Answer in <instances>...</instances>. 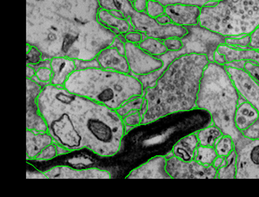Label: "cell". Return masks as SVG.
Instances as JSON below:
<instances>
[{"label": "cell", "mask_w": 259, "mask_h": 197, "mask_svg": "<svg viewBox=\"0 0 259 197\" xmlns=\"http://www.w3.org/2000/svg\"><path fill=\"white\" fill-rule=\"evenodd\" d=\"M123 36L126 42L138 44V45L144 40V38L145 37V34H143L142 32H140V31H137L134 28H133L126 33L123 34Z\"/></svg>", "instance_id": "cell-38"}, {"label": "cell", "mask_w": 259, "mask_h": 197, "mask_svg": "<svg viewBox=\"0 0 259 197\" xmlns=\"http://www.w3.org/2000/svg\"><path fill=\"white\" fill-rule=\"evenodd\" d=\"M75 65H76V71H81V70H87L91 68H100L99 62L97 59H76L75 60Z\"/></svg>", "instance_id": "cell-37"}, {"label": "cell", "mask_w": 259, "mask_h": 197, "mask_svg": "<svg viewBox=\"0 0 259 197\" xmlns=\"http://www.w3.org/2000/svg\"><path fill=\"white\" fill-rule=\"evenodd\" d=\"M225 58L226 65L237 61L252 62L259 65V51L251 48H238L229 46L227 44H221L217 49Z\"/></svg>", "instance_id": "cell-19"}, {"label": "cell", "mask_w": 259, "mask_h": 197, "mask_svg": "<svg viewBox=\"0 0 259 197\" xmlns=\"http://www.w3.org/2000/svg\"><path fill=\"white\" fill-rule=\"evenodd\" d=\"M148 5V0H135L133 4V9L139 13H145Z\"/></svg>", "instance_id": "cell-42"}, {"label": "cell", "mask_w": 259, "mask_h": 197, "mask_svg": "<svg viewBox=\"0 0 259 197\" xmlns=\"http://www.w3.org/2000/svg\"><path fill=\"white\" fill-rule=\"evenodd\" d=\"M218 157H219V155L217 153L216 150L214 147H207V146L199 145L195 160H197L203 164L213 165L214 161L216 160Z\"/></svg>", "instance_id": "cell-29"}, {"label": "cell", "mask_w": 259, "mask_h": 197, "mask_svg": "<svg viewBox=\"0 0 259 197\" xmlns=\"http://www.w3.org/2000/svg\"><path fill=\"white\" fill-rule=\"evenodd\" d=\"M145 13L151 18L156 19L159 16L165 13V6L157 0H148V5Z\"/></svg>", "instance_id": "cell-34"}, {"label": "cell", "mask_w": 259, "mask_h": 197, "mask_svg": "<svg viewBox=\"0 0 259 197\" xmlns=\"http://www.w3.org/2000/svg\"><path fill=\"white\" fill-rule=\"evenodd\" d=\"M96 59L99 62L100 68L126 74L131 73L125 55L111 45L102 50Z\"/></svg>", "instance_id": "cell-16"}, {"label": "cell", "mask_w": 259, "mask_h": 197, "mask_svg": "<svg viewBox=\"0 0 259 197\" xmlns=\"http://www.w3.org/2000/svg\"><path fill=\"white\" fill-rule=\"evenodd\" d=\"M34 68L36 69V76L32 79L39 83L42 87L51 84L53 79L51 59H45L40 65Z\"/></svg>", "instance_id": "cell-25"}, {"label": "cell", "mask_w": 259, "mask_h": 197, "mask_svg": "<svg viewBox=\"0 0 259 197\" xmlns=\"http://www.w3.org/2000/svg\"><path fill=\"white\" fill-rule=\"evenodd\" d=\"M199 25L225 37L250 35L259 26V0H221L202 7Z\"/></svg>", "instance_id": "cell-6"}, {"label": "cell", "mask_w": 259, "mask_h": 197, "mask_svg": "<svg viewBox=\"0 0 259 197\" xmlns=\"http://www.w3.org/2000/svg\"><path fill=\"white\" fill-rule=\"evenodd\" d=\"M99 18L103 25H105L117 35L124 34L133 28L128 19L117 17L108 10L103 8L99 10Z\"/></svg>", "instance_id": "cell-22"}, {"label": "cell", "mask_w": 259, "mask_h": 197, "mask_svg": "<svg viewBox=\"0 0 259 197\" xmlns=\"http://www.w3.org/2000/svg\"><path fill=\"white\" fill-rule=\"evenodd\" d=\"M156 21H157L159 25H169L173 24L170 17L167 15L166 13H164L163 15L159 16L158 18L156 19Z\"/></svg>", "instance_id": "cell-45"}, {"label": "cell", "mask_w": 259, "mask_h": 197, "mask_svg": "<svg viewBox=\"0 0 259 197\" xmlns=\"http://www.w3.org/2000/svg\"><path fill=\"white\" fill-rule=\"evenodd\" d=\"M129 21L135 30L142 32L145 36L162 40L170 37L183 38L188 32L187 26H181L175 24L159 25L156 19L150 17L147 13H139L135 10L130 15Z\"/></svg>", "instance_id": "cell-9"}, {"label": "cell", "mask_w": 259, "mask_h": 197, "mask_svg": "<svg viewBox=\"0 0 259 197\" xmlns=\"http://www.w3.org/2000/svg\"><path fill=\"white\" fill-rule=\"evenodd\" d=\"M241 133L243 136L248 138L259 139V118Z\"/></svg>", "instance_id": "cell-40"}, {"label": "cell", "mask_w": 259, "mask_h": 197, "mask_svg": "<svg viewBox=\"0 0 259 197\" xmlns=\"http://www.w3.org/2000/svg\"><path fill=\"white\" fill-rule=\"evenodd\" d=\"M26 65H31L32 67H37L41 63L47 59L44 57L43 54L39 50L31 44L26 43Z\"/></svg>", "instance_id": "cell-31"}, {"label": "cell", "mask_w": 259, "mask_h": 197, "mask_svg": "<svg viewBox=\"0 0 259 197\" xmlns=\"http://www.w3.org/2000/svg\"><path fill=\"white\" fill-rule=\"evenodd\" d=\"M53 70V79L51 84L56 86H65L69 77L76 71L74 59L68 58H53L51 59Z\"/></svg>", "instance_id": "cell-18"}, {"label": "cell", "mask_w": 259, "mask_h": 197, "mask_svg": "<svg viewBox=\"0 0 259 197\" xmlns=\"http://www.w3.org/2000/svg\"><path fill=\"white\" fill-rule=\"evenodd\" d=\"M165 13L175 25L181 26L199 25L201 7L192 5L174 4L165 7Z\"/></svg>", "instance_id": "cell-15"}, {"label": "cell", "mask_w": 259, "mask_h": 197, "mask_svg": "<svg viewBox=\"0 0 259 197\" xmlns=\"http://www.w3.org/2000/svg\"><path fill=\"white\" fill-rule=\"evenodd\" d=\"M129 1H130V3L132 4V5H133V2H134V1H135V0H129Z\"/></svg>", "instance_id": "cell-48"}, {"label": "cell", "mask_w": 259, "mask_h": 197, "mask_svg": "<svg viewBox=\"0 0 259 197\" xmlns=\"http://www.w3.org/2000/svg\"><path fill=\"white\" fill-rule=\"evenodd\" d=\"M241 97L226 66L209 62L201 78L196 108L207 111L213 124L232 136L234 142L242 135L235 124Z\"/></svg>", "instance_id": "cell-5"}, {"label": "cell", "mask_w": 259, "mask_h": 197, "mask_svg": "<svg viewBox=\"0 0 259 197\" xmlns=\"http://www.w3.org/2000/svg\"><path fill=\"white\" fill-rule=\"evenodd\" d=\"M259 118V112L254 105L241 97L235 114V124L242 132Z\"/></svg>", "instance_id": "cell-21"}, {"label": "cell", "mask_w": 259, "mask_h": 197, "mask_svg": "<svg viewBox=\"0 0 259 197\" xmlns=\"http://www.w3.org/2000/svg\"><path fill=\"white\" fill-rule=\"evenodd\" d=\"M139 45L146 53H148L151 55L156 56V57L164 55L169 52L167 50L166 46L164 45V40L155 38V37L145 36L144 40L139 43Z\"/></svg>", "instance_id": "cell-24"}, {"label": "cell", "mask_w": 259, "mask_h": 197, "mask_svg": "<svg viewBox=\"0 0 259 197\" xmlns=\"http://www.w3.org/2000/svg\"><path fill=\"white\" fill-rule=\"evenodd\" d=\"M98 0H26V43L47 59H93L116 33L99 20Z\"/></svg>", "instance_id": "cell-1"}, {"label": "cell", "mask_w": 259, "mask_h": 197, "mask_svg": "<svg viewBox=\"0 0 259 197\" xmlns=\"http://www.w3.org/2000/svg\"><path fill=\"white\" fill-rule=\"evenodd\" d=\"M188 32L183 37L184 48L179 53L168 52L166 54L158 57L164 61V70L167 65L179 57L185 54L198 53L204 54L208 57L210 62L213 61L214 54L219 45L225 44L226 37L222 35L210 31L200 25L187 26Z\"/></svg>", "instance_id": "cell-7"}, {"label": "cell", "mask_w": 259, "mask_h": 197, "mask_svg": "<svg viewBox=\"0 0 259 197\" xmlns=\"http://www.w3.org/2000/svg\"><path fill=\"white\" fill-rule=\"evenodd\" d=\"M36 76V69L31 65H26V79H32Z\"/></svg>", "instance_id": "cell-46"}, {"label": "cell", "mask_w": 259, "mask_h": 197, "mask_svg": "<svg viewBox=\"0 0 259 197\" xmlns=\"http://www.w3.org/2000/svg\"><path fill=\"white\" fill-rule=\"evenodd\" d=\"M237 173V155L236 151H233L232 154L225 157V163L222 167L218 170V177L219 179H236Z\"/></svg>", "instance_id": "cell-26"}, {"label": "cell", "mask_w": 259, "mask_h": 197, "mask_svg": "<svg viewBox=\"0 0 259 197\" xmlns=\"http://www.w3.org/2000/svg\"><path fill=\"white\" fill-rule=\"evenodd\" d=\"M243 70L246 71L247 73L259 84V65L252 62L244 61Z\"/></svg>", "instance_id": "cell-39"}, {"label": "cell", "mask_w": 259, "mask_h": 197, "mask_svg": "<svg viewBox=\"0 0 259 197\" xmlns=\"http://www.w3.org/2000/svg\"><path fill=\"white\" fill-rule=\"evenodd\" d=\"M26 178L27 179H48L46 173L40 172V171H27L26 174Z\"/></svg>", "instance_id": "cell-44"}, {"label": "cell", "mask_w": 259, "mask_h": 197, "mask_svg": "<svg viewBox=\"0 0 259 197\" xmlns=\"http://www.w3.org/2000/svg\"><path fill=\"white\" fill-rule=\"evenodd\" d=\"M164 45L166 46L169 52L173 53H179L184 48V42L182 38L179 37H170L164 40Z\"/></svg>", "instance_id": "cell-36"}, {"label": "cell", "mask_w": 259, "mask_h": 197, "mask_svg": "<svg viewBox=\"0 0 259 197\" xmlns=\"http://www.w3.org/2000/svg\"><path fill=\"white\" fill-rule=\"evenodd\" d=\"M144 107H145V98H144V95H142V96H139L136 98L130 100L116 111L121 117H123L133 111H140L143 112Z\"/></svg>", "instance_id": "cell-30"}, {"label": "cell", "mask_w": 259, "mask_h": 197, "mask_svg": "<svg viewBox=\"0 0 259 197\" xmlns=\"http://www.w3.org/2000/svg\"><path fill=\"white\" fill-rule=\"evenodd\" d=\"M43 87L33 79H26V129L48 131L46 121L38 107V96Z\"/></svg>", "instance_id": "cell-11"}, {"label": "cell", "mask_w": 259, "mask_h": 197, "mask_svg": "<svg viewBox=\"0 0 259 197\" xmlns=\"http://www.w3.org/2000/svg\"><path fill=\"white\" fill-rule=\"evenodd\" d=\"M237 155L236 179H259V139L241 135L235 141Z\"/></svg>", "instance_id": "cell-8"}, {"label": "cell", "mask_w": 259, "mask_h": 197, "mask_svg": "<svg viewBox=\"0 0 259 197\" xmlns=\"http://www.w3.org/2000/svg\"><path fill=\"white\" fill-rule=\"evenodd\" d=\"M250 48L259 51V26L250 34Z\"/></svg>", "instance_id": "cell-43"}, {"label": "cell", "mask_w": 259, "mask_h": 197, "mask_svg": "<svg viewBox=\"0 0 259 197\" xmlns=\"http://www.w3.org/2000/svg\"><path fill=\"white\" fill-rule=\"evenodd\" d=\"M98 1L103 9L108 10V11H118L117 3L115 0H98Z\"/></svg>", "instance_id": "cell-41"}, {"label": "cell", "mask_w": 259, "mask_h": 197, "mask_svg": "<svg viewBox=\"0 0 259 197\" xmlns=\"http://www.w3.org/2000/svg\"><path fill=\"white\" fill-rule=\"evenodd\" d=\"M166 171L170 179H216L218 170L213 165L203 164L197 160H180L171 151L166 155Z\"/></svg>", "instance_id": "cell-10"}, {"label": "cell", "mask_w": 259, "mask_h": 197, "mask_svg": "<svg viewBox=\"0 0 259 197\" xmlns=\"http://www.w3.org/2000/svg\"><path fill=\"white\" fill-rule=\"evenodd\" d=\"M65 87L69 91L117 111L132 99L142 96L145 88L134 75L102 68L75 71Z\"/></svg>", "instance_id": "cell-4"}, {"label": "cell", "mask_w": 259, "mask_h": 197, "mask_svg": "<svg viewBox=\"0 0 259 197\" xmlns=\"http://www.w3.org/2000/svg\"><path fill=\"white\" fill-rule=\"evenodd\" d=\"M69 153H71V151L54 141L52 144H50L49 146H47V148L44 149L43 151L35 157L33 161L52 160L55 157L69 154Z\"/></svg>", "instance_id": "cell-27"}, {"label": "cell", "mask_w": 259, "mask_h": 197, "mask_svg": "<svg viewBox=\"0 0 259 197\" xmlns=\"http://www.w3.org/2000/svg\"><path fill=\"white\" fill-rule=\"evenodd\" d=\"M199 142L196 132L183 136L173 145L171 153L180 160L190 162L194 160Z\"/></svg>", "instance_id": "cell-20"}, {"label": "cell", "mask_w": 259, "mask_h": 197, "mask_svg": "<svg viewBox=\"0 0 259 197\" xmlns=\"http://www.w3.org/2000/svg\"><path fill=\"white\" fill-rule=\"evenodd\" d=\"M225 163V157H217L216 160L214 161L213 163V166L216 168L217 170H219L220 167H222Z\"/></svg>", "instance_id": "cell-47"}, {"label": "cell", "mask_w": 259, "mask_h": 197, "mask_svg": "<svg viewBox=\"0 0 259 197\" xmlns=\"http://www.w3.org/2000/svg\"><path fill=\"white\" fill-rule=\"evenodd\" d=\"M217 153L220 157H227L235 151L234 140L230 135L224 134L214 146Z\"/></svg>", "instance_id": "cell-28"}, {"label": "cell", "mask_w": 259, "mask_h": 197, "mask_svg": "<svg viewBox=\"0 0 259 197\" xmlns=\"http://www.w3.org/2000/svg\"><path fill=\"white\" fill-rule=\"evenodd\" d=\"M48 179H111V174L98 168L74 170L71 167L59 165L45 171Z\"/></svg>", "instance_id": "cell-14"}, {"label": "cell", "mask_w": 259, "mask_h": 197, "mask_svg": "<svg viewBox=\"0 0 259 197\" xmlns=\"http://www.w3.org/2000/svg\"><path fill=\"white\" fill-rule=\"evenodd\" d=\"M54 142V139L48 131H34L26 129V158L34 160L35 157Z\"/></svg>", "instance_id": "cell-17"}, {"label": "cell", "mask_w": 259, "mask_h": 197, "mask_svg": "<svg viewBox=\"0 0 259 197\" xmlns=\"http://www.w3.org/2000/svg\"><path fill=\"white\" fill-rule=\"evenodd\" d=\"M123 123L126 127L127 132H129L130 129H134L137 127L141 126L143 120L142 111H133L122 117Z\"/></svg>", "instance_id": "cell-32"}, {"label": "cell", "mask_w": 259, "mask_h": 197, "mask_svg": "<svg viewBox=\"0 0 259 197\" xmlns=\"http://www.w3.org/2000/svg\"><path fill=\"white\" fill-rule=\"evenodd\" d=\"M38 107L54 141L71 152L87 150L100 157H114L128 133L117 111L65 86L43 87Z\"/></svg>", "instance_id": "cell-2"}, {"label": "cell", "mask_w": 259, "mask_h": 197, "mask_svg": "<svg viewBox=\"0 0 259 197\" xmlns=\"http://www.w3.org/2000/svg\"><path fill=\"white\" fill-rule=\"evenodd\" d=\"M225 44L238 48H249L250 44V35L238 37H226Z\"/></svg>", "instance_id": "cell-35"}, {"label": "cell", "mask_w": 259, "mask_h": 197, "mask_svg": "<svg viewBox=\"0 0 259 197\" xmlns=\"http://www.w3.org/2000/svg\"><path fill=\"white\" fill-rule=\"evenodd\" d=\"M209 62L204 54L191 53L167 65L154 86L145 90L143 125L196 109L201 78Z\"/></svg>", "instance_id": "cell-3"}, {"label": "cell", "mask_w": 259, "mask_h": 197, "mask_svg": "<svg viewBox=\"0 0 259 197\" xmlns=\"http://www.w3.org/2000/svg\"><path fill=\"white\" fill-rule=\"evenodd\" d=\"M196 134L198 136L199 145L207 147H214L224 135L222 130L213 123L199 129Z\"/></svg>", "instance_id": "cell-23"}, {"label": "cell", "mask_w": 259, "mask_h": 197, "mask_svg": "<svg viewBox=\"0 0 259 197\" xmlns=\"http://www.w3.org/2000/svg\"><path fill=\"white\" fill-rule=\"evenodd\" d=\"M243 98L256 107L259 112V84L243 69L225 65Z\"/></svg>", "instance_id": "cell-12"}, {"label": "cell", "mask_w": 259, "mask_h": 197, "mask_svg": "<svg viewBox=\"0 0 259 197\" xmlns=\"http://www.w3.org/2000/svg\"><path fill=\"white\" fill-rule=\"evenodd\" d=\"M158 2L166 6L174 5V4H184V5H192V6H198V7H204L207 5L218 3L221 0H157Z\"/></svg>", "instance_id": "cell-33"}, {"label": "cell", "mask_w": 259, "mask_h": 197, "mask_svg": "<svg viewBox=\"0 0 259 197\" xmlns=\"http://www.w3.org/2000/svg\"><path fill=\"white\" fill-rule=\"evenodd\" d=\"M166 155L151 157L146 163L132 170L127 179H170L166 171Z\"/></svg>", "instance_id": "cell-13"}]
</instances>
